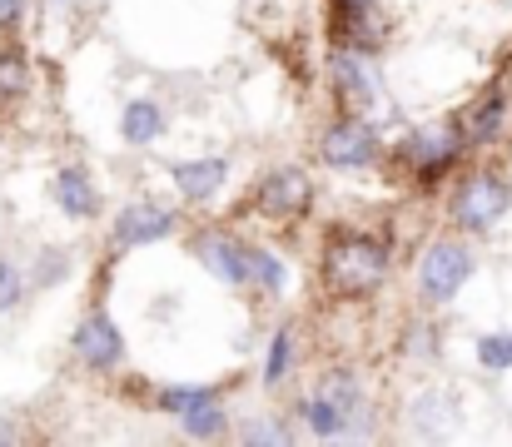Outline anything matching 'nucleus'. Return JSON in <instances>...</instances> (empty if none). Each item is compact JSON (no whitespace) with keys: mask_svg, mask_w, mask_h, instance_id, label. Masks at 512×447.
<instances>
[{"mask_svg":"<svg viewBox=\"0 0 512 447\" xmlns=\"http://www.w3.org/2000/svg\"><path fill=\"white\" fill-rule=\"evenodd\" d=\"M388 274V244L373 234H334L324 249V289L334 298L373 294Z\"/></svg>","mask_w":512,"mask_h":447,"instance_id":"obj_1","label":"nucleus"},{"mask_svg":"<svg viewBox=\"0 0 512 447\" xmlns=\"http://www.w3.org/2000/svg\"><path fill=\"white\" fill-rule=\"evenodd\" d=\"M473 269H478V259H473V249L463 244V239H433L428 244V254L418 259V294L423 303H453L458 289L473 279Z\"/></svg>","mask_w":512,"mask_h":447,"instance_id":"obj_2","label":"nucleus"},{"mask_svg":"<svg viewBox=\"0 0 512 447\" xmlns=\"http://www.w3.org/2000/svg\"><path fill=\"white\" fill-rule=\"evenodd\" d=\"M508 209H512V184L503 174H468L458 184V194H453V224L468 229V234L493 229Z\"/></svg>","mask_w":512,"mask_h":447,"instance_id":"obj_3","label":"nucleus"},{"mask_svg":"<svg viewBox=\"0 0 512 447\" xmlns=\"http://www.w3.org/2000/svg\"><path fill=\"white\" fill-rule=\"evenodd\" d=\"M329 75H334V95L348 115H373L378 110V70L368 60V50L358 45H339L334 60H329Z\"/></svg>","mask_w":512,"mask_h":447,"instance_id":"obj_4","label":"nucleus"},{"mask_svg":"<svg viewBox=\"0 0 512 447\" xmlns=\"http://www.w3.org/2000/svg\"><path fill=\"white\" fill-rule=\"evenodd\" d=\"M463 130L458 125H448V130H418V135H408L403 145H398V159L423 179V184H433L438 174H448L453 169V159L463 154Z\"/></svg>","mask_w":512,"mask_h":447,"instance_id":"obj_5","label":"nucleus"},{"mask_svg":"<svg viewBox=\"0 0 512 447\" xmlns=\"http://www.w3.org/2000/svg\"><path fill=\"white\" fill-rule=\"evenodd\" d=\"M309 204H314V184H309L304 169H269V174L259 179L254 209H259L264 219H279V224H284V219H304Z\"/></svg>","mask_w":512,"mask_h":447,"instance_id":"obj_6","label":"nucleus"},{"mask_svg":"<svg viewBox=\"0 0 512 447\" xmlns=\"http://www.w3.org/2000/svg\"><path fill=\"white\" fill-rule=\"evenodd\" d=\"M319 154H324V164H334V169H363V164H373V159L383 154V140H378V130L368 125V115H343L339 125H329Z\"/></svg>","mask_w":512,"mask_h":447,"instance_id":"obj_7","label":"nucleus"},{"mask_svg":"<svg viewBox=\"0 0 512 447\" xmlns=\"http://www.w3.org/2000/svg\"><path fill=\"white\" fill-rule=\"evenodd\" d=\"M189 244H194L199 264H204L214 279H224V284H234V289H249V244H239V239L224 234V229H204V234H194Z\"/></svg>","mask_w":512,"mask_h":447,"instance_id":"obj_8","label":"nucleus"},{"mask_svg":"<svg viewBox=\"0 0 512 447\" xmlns=\"http://www.w3.org/2000/svg\"><path fill=\"white\" fill-rule=\"evenodd\" d=\"M75 353H80L85 368H100V373L125 358V338H120V328L110 323L105 308H90V313L80 318V328H75Z\"/></svg>","mask_w":512,"mask_h":447,"instance_id":"obj_9","label":"nucleus"},{"mask_svg":"<svg viewBox=\"0 0 512 447\" xmlns=\"http://www.w3.org/2000/svg\"><path fill=\"white\" fill-rule=\"evenodd\" d=\"M174 229V214L160 204H125L120 219H115V244L120 249H140V244H155Z\"/></svg>","mask_w":512,"mask_h":447,"instance_id":"obj_10","label":"nucleus"},{"mask_svg":"<svg viewBox=\"0 0 512 447\" xmlns=\"http://www.w3.org/2000/svg\"><path fill=\"white\" fill-rule=\"evenodd\" d=\"M314 388H324V393L343 408L348 438H363V428H368V418H373V408H368V398H363V378H358L353 368H329V373H319Z\"/></svg>","mask_w":512,"mask_h":447,"instance_id":"obj_11","label":"nucleus"},{"mask_svg":"<svg viewBox=\"0 0 512 447\" xmlns=\"http://www.w3.org/2000/svg\"><path fill=\"white\" fill-rule=\"evenodd\" d=\"M508 90H493V95H483L463 120H458V130H463V145L468 149H483V145H498V135H503V125H508Z\"/></svg>","mask_w":512,"mask_h":447,"instance_id":"obj_12","label":"nucleus"},{"mask_svg":"<svg viewBox=\"0 0 512 447\" xmlns=\"http://www.w3.org/2000/svg\"><path fill=\"white\" fill-rule=\"evenodd\" d=\"M50 194H55V204H60L70 219H95V214H100V194H95V179H90L85 169H60V174L50 179Z\"/></svg>","mask_w":512,"mask_h":447,"instance_id":"obj_13","label":"nucleus"},{"mask_svg":"<svg viewBox=\"0 0 512 447\" xmlns=\"http://www.w3.org/2000/svg\"><path fill=\"white\" fill-rule=\"evenodd\" d=\"M170 174H174V184H179V194L199 204V199H214L224 189L229 164L224 159H184V164H174Z\"/></svg>","mask_w":512,"mask_h":447,"instance_id":"obj_14","label":"nucleus"},{"mask_svg":"<svg viewBox=\"0 0 512 447\" xmlns=\"http://www.w3.org/2000/svg\"><path fill=\"white\" fill-rule=\"evenodd\" d=\"M120 135H125V145H155L165 135V110L155 100H130L120 115Z\"/></svg>","mask_w":512,"mask_h":447,"instance_id":"obj_15","label":"nucleus"},{"mask_svg":"<svg viewBox=\"0 0 512 447\" xmlns=\"http://www.w3.org/2000/svg\"><path fill=\"white\" fill-rule=\"evenodd\" d=\"M299 418H304V428H309L314 438H348V418H343V408L324 388H314V393L304 398Z\"/></svg>","mask_w":512,"mask_h":447,"instance_id":"obj_16","label":"nucleus"},{"mask_svg":"<svg viewBox=\"0 0 512 447\" xmlns=\"http://www.w3.org/2000/svg\"><path fill=\"white\" fill-rule=\"evenodd\" d=\"M179 423H184V433H189V438H224V433H229V418H224L219 398L194 403L189 413H179Z\"/></svg>","mask_w":512,"mask_h":447,"instance_id":"obj_17","label":"nucleus"},{"mask_svg":"<svg viewBox=\"0 0 512 447\" xmlns=\"http://www.w3.org/2000/svg\"><path fill=\"white\" fill-rule=\"evenodd\" d=\"M249 289H259L264 298L284 294V264L269 249H254V244H249Z\"/></svg>","mask_w":512,"mask_h":447,"instance_id":"obj_18","label":"nucleus"},{"mask_svg":"<svg viewBox=\"0 0 512 447\" xmlns=\"http://www.w3.org/2000/svg\"><path fill=\"white\" fill-rule=\"evenodd\" d=\"M453 413H458V403L443 398V393H423V398L413 403V418H418V433H423V438H438Z\"/></svg>","mask_w":512,"mask_h":447,"instance_id":"obj_19","label":"nucleus"},{"mask_svg":"<svg viewBox=\"0 0 512 447\" xmlns=\"http://www.w3.org/2000/svg\"><path fill=\"white\" fill-rule=\"evenodd\" d=\"M289 368H294V333H289V328H279V333H274V343H269L264 383H269V388H279V383L289 378Z\"/></svg>","mask_w":512,"mask_h":447,"instance_id":"obj_20","label":"nucleus"},{"mask_svg":"<svg viewBox=\"0 0 512 447\" xmlns=\"http://www.w3.org/2000/svg\"><path fill=\"white\" fill-rule=\"evenodd\" d=\"M204 398H219V388H199V383H194V388H160V393H155V403H160L165 413H174V418L189 413V408L204 403Z\"/></svg>","mask_w":512,"mask_h":447,"instance_id":"obj_21","label":"nucleus"},{"mask_svg":"<svg viewBox=\"0 0 512 447\" xmlns=\"http://www.w3.org/2000/svg\"><path fill=\"white\" fill-rule=\"evenodd\" d=\"M25 90H30L25 60H20V55H0V105H5V100H20Z\"/></svg>","mask_w":512,"mask_h":447,"instance_id":"obj_22","label":"nucleus"},{"mask_svg":"<svg viewBox=\"0 0 512 447\" xmlns=\"http://www.w3.org/2000/svg\"><path fill=\"white\" fill-rule=\"evenodd\" d=\"M478 363H483L488 373L512 368V333H488V338H478Z\"/></svg>","mask_w":512,"mask_h":447,"instance_id":"obj_23","label":"nucleus"},{"mask_svg":"<svg viewBox=\"0 0 512 447\" xmlns=\"http://www.w3.org/2000/svg\"><path fill=\"white\" fill-rule=\"evenodd\" d=\"M25 298V274L15 259H0V313H10L15 303Z\"/></svg>","mask_w":512,"mask_h":447,"instance_id":"obj_24","label":"nucleus"},{"mask_svg":"<svg viewBox=\"0 0 512 447\" xmlns=\"http://www.w3.org/2000/svg\"><path fill=\"white\" fill-rule=\"evenodd\" d=\"M70 274V259L60 254V249H45L40 259H35V284H60Z\"/></svg>","mask_w":512,"mask_h":447,"instance_id":"obj_25","label":"nucleus"},{"mask_svg":"<svg viewBox=\"0 0 512 447\" xmlns=\"http://www.w3.org/2000/svg\"><path fill=\"white\" fill-rule=\"evenodd\" d=\"M244 443H289V428L284 423H254V428H244Z\"/></svg>","mask_w":512,"mask_h":447,"instance_id":"obj_26","label":"nucleus"},{"mask_svg":"<svg viewBox=\"0 0 512 447\" xmlns=\"http://www.w3.org/2000/svg\"><path fill=\"white\" fill-rule=\"evenodd\" d=\"M408 353H418V358H428V353H433V328H423V323H418V328L408 333Z\"/></svg>","mask_w":512,"mask_h":447,"instance_id":"obj_27","label":"nucleus"},{"mask_svg":"<svg viewBox=\"0 0 512 447\" xmlns=\"http://www.w3.org/2000/svg\"><path fill=\"white\" fill-rule=\"evenodd\" d=\"M20 20V0H0V25H15Z\"/></svg>","mask_w":512,"mask_h":447,"instance_id":"obj_28","label":"nucleus"},{"mask_svg":"<svg viewBox=\"0 0 512 447\" xmlns=\"http://www.w3.org/2000/svg\"><path fill=\"white\" fill-rule=\"evenodd\" d=\"M15 438H20V433H15V423H10V418H0V443H15Z\"/></svg>","mask_w":512,"mask_h":447,"instance_id":"obj_29","label":"nucleus"},{"mask_svg":"<svg viewBox=\"0 0 512 447\" xmlns=\"http://www.w3.org/2000/svg\"><path fill=\"white\" fill-rule=\"evenodd\" d=\"M353 5H378V0H334V10H353Z\"/></svg>","mask_w":512,"mask_h":447,"instance_id":"obj_30","label":"nucleus"}]
</instances>
